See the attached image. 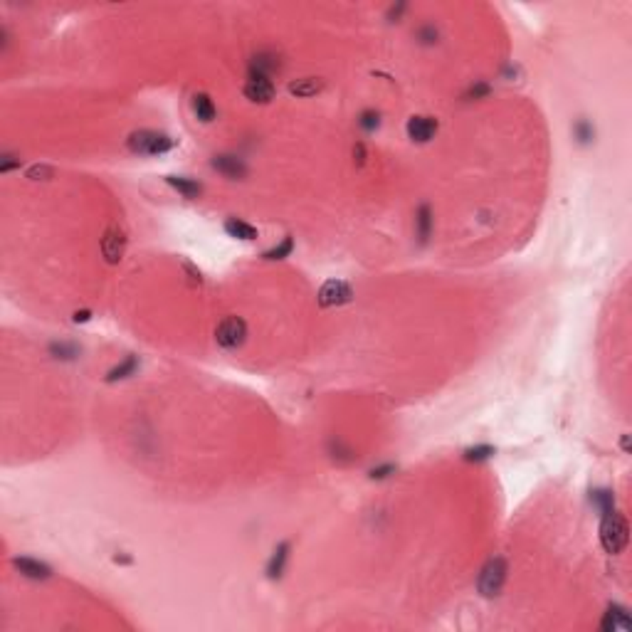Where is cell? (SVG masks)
<instances>
[{"instance_id": "10", "label": "cell", "mask_w": 632, "mask_h": 632, "mask_svg": "<svg viewBox=\"0 0 632 632\" xmlns=\"http://www.w3.org/2000/svg\"><path fill=\"white\" fill-rule=\"evenodd\" d=\"M213 168L220 173V176L230 178V181H243L247 176V163L240 156H233V153H223V156L213 158Z\"/></svg>"}, {"instance_id": "8", "label": "cell", "mask_w": 632, "mask_h": 632, "mask_svg": "<svg viewBox=\"0 0 632 632\" xmlns=\"http://www.w3.org/2000/svg\"><path fill=\"white\" fill-rule=\"evenodd\" d=\"M279 70H282V60H279L277 52L262 50L250 60L247 77H267V79H272V75H277Z\"/></svg>"}, {"instance_id": "2", "label": "cell", "mask_w": 632, "mask_h": 632, "mask_svg": "<svg viewBox=\"0 0 632 632\" xmlns=\"http://www.w3.org/2000/svg\"><path fill=\"white\" fill-rule=\"evenodd\" d=\"M129 151L136 153V156H161V153H168L176 141H173L168 134L163 131H153V129H138L129 136L127 141Z\"/></svg>"}, {"instance_id": "19", "label": "cell", "mask_w": 632, "mask_h": 632, "mask_svg": "<svg viewBox=\"0 0 632 632\" xmlns=\"http://www.w3.org/2000/svg\"><path fill=\"white\" fill-rule=\"evenodd\" d=\"M136 368H138V361H136V356H127V359H124L122 363L117 366V368H114V370H109L107 380H109V383H114V380H119V378H129V375H134V373H136Z\"/></svg>"}, {"instance_id": "25", "label": "cell", "mask_w": 632, "mask_h": 632, "mask_svg": "<svg viewBox=\"0 0 632 632\" xmlns=\"http://www.w3.org/2000/svg\"><path fill=\"white\" fill-rule=\"evenodd\" d=\"M418 37L423 42H425V45H432V42H437V30H435V25H425V27H420L418 30Z\"/></svg>"}, {"instance_id": "21", "label": "cell", "mask_w": 632, "mask_h": 632, "mask_svg": "<svg viewBox=\"0 0 632 632\" xmlns=\"http://www.w3.org/2000/svg\"><path fill=\"white\" fill-rule=\"evenodd\" d=\"M573 136L581 143H591L595 138V129H593V124L588 119H578L576 127H573Z\"/></svg>"}, {"instance_id": "3", "label": "cell", "mask_w": 632, "mask_h": 632, "mask_svg": "<svg viewBox=\"0 0 632 632\" xmlns=\"http://www.w3.org/2000/svg\"><path fill=\"white\" fill-rule=\"evenodd\" d=\"M506 583V561L501 556L489 558L484 563V568L479 571V578H477V588L484 598H494L501 593Z\"/></svg>"}, {"instance_id": "16", "label": "cell", "mask_w": 632, "mask_h": 632, "mask_svg": "<svg viewBox=\"0 0 632 632\" xmlns=\"http://www.w3.org/2000/svg\"><path fill=\"white\" fill-rule=\"evenodd\" d=\"M430 233H432V210L430 205H420L418 213H415V235H418L420 243L425 245Z\"/></svg>"}, {"instance_id": "26", "label": "cell", "mask_w": 632, "mask_h": 632, "mask_svg": "<svg viewBox=\"0 0 632 632\" xmlns=\"http://www.w3.org/2000/svg\"><path fill=\"white\" fill-rule=\"evenodd\" d=\"M45 176H52V168H45V166H35L27 171V178H32V181H40V178Z\"/></svg>"}, {"instance_id": "18", "label": "cell", "mask_w": 632, "mask_h": 632, "mask_svg": "<svg viewBox=\"0 0 632 632\" xmlns=\"http://www.w3.org/2000/svg\"><path fill=\"white\" fill-rule=\"evenodd\" d=\"M321 89H324V82L316 79V77H304V79H297L289 84V91L294 96H314L319 94Z\"/></svg>"}, {"instance_id": "15", "label": "cell", "mask_w": 632, "mask_h": 632, "mask_svg": "<svg viewBox=\"0 0 632 632\" xmlns=\"http://www.w3.org/2000/svg\"><path fill=\"white\" fill-rule=\"evenodd\" d=\"M166 183L171 188H176L178 193H181L183 198H191V200H195L198 195L202 193V186L198 181H193V178H183V176H166Z\"/></svg>"}, {"instance_id": "7", "label": "cell", "mask_w": 632, "mask_h": 632, "mask_svg": "<svg viewBox=\"0 0 632 632\" xmlns=\"http://www.w3.org/2000/svg\"><path fill=\"white\" fill-rule=\"evenodd\" d=\"M351 299H354V289H351L346 282H341V279L326 282L319 292L321 307H341V304H349Z\"/></svg>"}, {"instance_id": "13", "label": "cell", "mask_w": 632, "mask_h": 632, "mask_svg": "<svg viewBox=\"0 0 632 632\" xmlns=\"http://www.w3.org/2000/svg\"><path fill=\"white\" fill-rule=\"evenodd\" d=\"M289 551H292L289 541H282L272 551V556H269V561H267V578H269V581H279V578L284 576V571H287V563H289Z\"/></svg>"}, {"instance_id": "27", "label": "cell", "mask_w": 632, "mask_h": 632, "mask_svg": "<svg viewBox=\"0 0 632 632\" xmlns=\"http://www.w3.org/2000/svg\"><path fill=\"white\" fill-rule=\"evenodd\" d=\"M388 472H395V467H393V465L378 467V470L370 472V477H373V479H383V477H388Z\"/></svg>"}, {"instance_id": "24", "label": "cell", "mask_w": 632, "mask_h": 632, "mask_svg": "<svg viewBox=\"0 0 632 632\" xmlns=\"http://www.w3.org/2000/svg\"><path fill=\"white\" fill-rule=\"evenodd\" d=\"M378 124H380V114L373 112V109L363 112V114H361V119H359V127L363 129V131H375V129H378Z\"/></svg>"}, {"instance_id": "23", "label": "cell", "mask_w": 632, "mask_h": 632, "mask_svg": "<svg viewBox=\"0 0 632 632\" xmlns=\"http://www.w3.org/2000/svg\"><path fill=\"white\" fill-rule=\"evenodd\" d=\"M593 504L598 506V511L602 514H607L610 509H615V499H612L610 491H593Z\"/></svg>"}, {"instance_id": "5", "label": "cell", "mask_w": 632, "mask_h": 632, "mask_svg": "<svg viewBox=\"0 0 632 632\" xmlns=\"http://www.w3.org/2000/svg\"><path fill=\"white\" fill-rule=\"evenodd\" d=\"M124 250H127V233H124L122 225H112L101 238V254L109 264H117L122 262Z\"/></svg>"}, {"instance_id": "22", "label": "cell", "mask_w": 632, "mask_h": 632, "mask_svg": "<svg viewBox=\"0 0 632 632\" xmlns=\"http://www.w3.org/2000/svg\"><path fill=\"white\" fill-rule=\"evenodd\" d=\"M494 452L496 450L491 445H477V447H470V450H465V460L467 462H484V460H489Z\"/></svg>"}, {"instance_id": "6", "label": "cell", "mask_w": 632, "mask_h": 632, "mask_svg": "<svg viewBox=\"0 0 632 632\" xmlns=\"http://www.w3.org/2000/svg\"><path fill=\"white\" fill-rule=\"evenodd\" d=\"M437 129H440L437 119L425 117V114H418V117H410L408 119V127H405V131H408V136L413 138L415 143H427V141H432V138H435Z\"/></svg>"}, {"instance_id": "4", "label": "cell", "mask_w": 632, "mask_h": 632, "mask_svg": "<svg viewBox=\"0 0 632 632\" xmlns=\"http://www.w3.org/2000/svg\"><path fill=\"white\" fill-rule=\"evenodd\" d=\"M215 341L228 351L240 349L247 341V324L243 316H225L215 329Z\"/></svg>"}, {"instance_id": "14", "label": "cell", "mask_w": 632, "mask_h": 632, "mask_svg": "<svg viewBox=\"0 0 632 632\" xmlns=\"http://www.w3.org/2000/svg\"><path fill=\"white\" fill-rule=\"evenodd\" d=\"M191 107H193L195 119L198 122H202V124L215 122V117H218V109H215L213 99H210L205 91H195V94L191 96Z\"/></svg>"}, {"instance_id": "1", "label": "cell", "mask_w": 632, "mask_h": 632, "mask_svg": "<svg viewBox=\"0 0 632 632\" xmlns=\"http://www.w3.org/2000/svg\"><path fill=\"white\" fill-rule=\"evenodd\" d=\"M630 541V526L627 519L622 516V511L610 509L607 514H602L600 521V543L610 556H617L627 548Z\"/></svg>"}, {"instance_id": "17", "label": "cell", "mask_w": 632, "mask_h": 632, "mask_svg": "<svg viewBox=\"0 0 632 632\" xmlns=\"http://www.w3.org/2000/svg\"><path fill=\"white\" fill-rule=\"evenodd\" d=\"M225 233H228L230 238H235V240H254L257 238V228H252L250 223L238 220V218L225 220Z\"/></svg>"}, {"instance_id": "12", "label": "cell", "mask_w": 632, "mask_h": 632, "mask_svg": "<svg viewBox=\"0 0 632 632\" xmlns=\"http://www.w3.org/2000/svg\"><path fill=\"white\" fill-rule=\"evenodd\" d=\"M13 566H15L25 578H32V581H45V578L52 576V568L47 566V563L37 561V558H30V556L15 558V561H13Z\"/></svg>"}, {"instance_id": "11", "label": "cell", "mask_w": 632, "mask_h": 632, "mask_svg": "<svg viewBox=\"0 0 632 632\" xmlns=\"http://www.w3.org/2000/svg\"><path fill=\"white\" fill-rule=\"evenodd\" d=\"M630 627H632L630 612H627L622 605H610V607H607V612L602 615V622H600V630L602 632H627Z\"/></svg>"}, {"instance_id": "9", "label": "cell", "mask_w": 632, "mask_h": 632, "mask_svg": "<svg viewBox=\"0 0 632 632\" xmlns=\"http://www.w3.org/2000/svg\"><path fill=\"white\" fill-rule=\"evenodd\" d=\"M243 91L250 101H254V104H269V101L274 99V94H277L274 82L267 79V77H247Z\"/></svg>"}, {"instance_id": "20", "label": "cell", "mask_w": 632, "mask_h": 632, "mask_svg": "<svg viewBox=\"0 0 632 632\" xmlns=\"http://www.w3.org/2000/svg\"><path fill=\"white\" fill-rule=\"evenodd\" d=\"M292 252H294V240L292 238H284L282 243L274 245L272 250H267V252H264V259H284V257H289Z\"/></svg>"}]
</instances>
